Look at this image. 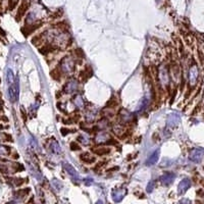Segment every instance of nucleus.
<instances>
[{
  "instance_id": "nucleus-1",
  "label": "nucleus",
  "mask_w": 204,
  "mask_h": 204,
  "mask_svg": "<svg viewBox=\"0 0 204 204\" xmlns=\"http://www.w3.org/2000/svg\"><path fill=\"white\" fill-rule=\"evenodd\" d=\"M75 69V61L71 57L67 56L60 63V71L65 73H69Z\"/></svg>"
},
{
  "instance_id": "nucleus-2",
  "label": "nucleus",
  "mask_w": 204,
  "mask_h": 204,
  "mask_svg": "<svg viewBox=\"0 0 204 204\" xmlns=\"http://www.w3.org/2000/svg\"><path fill=\"white\" fill-rule=\"evenodd\" d=\"M8 96L11 102H15L19 98V79H15V81L8 87Z\"/></svg>"
},
{
  "instance_id": "nucleus-3",
  "label": "nucleus",
  "mask_w": 204,
  "mask_h": 204,
  "mask_svg": "<svg viewBox=\"0 0 204 204\" xmlns=\"http://www.w3.org/2000/svg\"><path fill=\"white\" fill-rule=\"evenodd\" d=\"M158 79L160 84L162 86H168L170 83V76H168V71L164 65H161L158 69Z\"/></svg>"
},
{
  "instance_id": "nucleus-4",
  "label": "nucleus",
  "mask_w": 204,
  "mask_h": 204,
  "mask_svg": "<svg viewBox=\"0 0 204 204\" xmlns=\"http://www.w3.org/2000/svg\"><path fill=\"white\" fill-rule=\"evenodd\" d=\"M204 157L203 148H193L189 153V158L193 162H200Z\"/></svg>"
},
{
  "instance_id": "nucleus-5",
  "label": "nucleus",
  "mask_w": 204,
  "mask_h": 204,
  "mask_svg": "<svg viewBox=\"0 0 204 204\" xmlns=\"http://www.w3.org/2000/svg\"><path fill=\"white\" fill-rule=\"evenodd\" d=\"M181 122V116L177 112H172L170 114H168V120H166V125L168 128H176L180 125Z\"/></svg>"
},
{
  "instance_id": "nucleus-6",
  "label": "nucleus",
  "mask_w": 204,
  "mask_h": 204,
  "mask_svg": "<svg viewBox=\"0 0 204 204\" xmlns=\"http://www.w3.org/2000/svg\"><path fill=\"white\" fill-rule=\"evenodd\" d=\"M190 187H191V180L188 178L183 179L178 186V193L180 194V195H182V194L186 193Z\"/></svg>"
},
{
  "instance_id": "nucleus-7",
  "label": "nucleus",
  "mask_w": 204,
  "mask_h": 204,
  "mask_svg": "<svg viewBox=\"0 0 204 204\" xmlns=\"http://www.w3.org/2000/svg\"><path fill=\"white\" fill-rule=\"evenodd\" d=\"M63 168H65V172H67L73 179H75V180H79L80 179V174H79V172H78V170L71 166V163L63 162Z\"/></svg>"
},
{
  "instance_id": "nucleus-8",
  "label": "nucleus",
  "mask_w": 204,
  "mask_h": 204,
  "mask_svg": "<svg viewBox=\"0 0 204 204\" xmlns=\"http://www.w3.org/2000/svg\"><path fill=\"white\" fill-rule=\"evenodd\" d=\"M176 179V174L174 172H166L160 177V182L162 183L163 185L170 186V184H172V182Z\"/></svg>"
},
{
  "instance_id": "nucleus-9",
  "label": "nucleus",
  "mask_w": 204,
  "mask_h": 204,
  "mask_svg": "<svg viewBox=\"0 0 204 204\" xmlns=\"http://www.w3.org/2000/svg\"><path fill=\"white\" fill-rule=\"evenodd\" d=\"M198 75H199V71H198V67L196 65H192L191 69L189 71V82L192 86L196 84V82L198 80Z\"/></svg>"
},
{
  "instance_id": "nucleus-10",
  "label": "nucleus",
  "mask_w": 204,
  "mask_h": 204,
  "mask_svg": "<svg viewBox=\"0 0 204 204\" xmlns=\"http://www.w3.org/2000/svg\"><path fill=\"white\" fill-rule=\"evenodd\" d=\"M29 5H30V3H29V1H27V0H24L22 2V4L19 5V10H17V14H16L17 21H19V19L25 15V13L27 12V10H28V8H29Z\"/></svg>"
},
{
  "instance_id": "nucleus-11",
  "label": "nucleus",
  "mask_w": 204,
  "mask_h": 204,
  "mask_svg": "<svg viewBox=\"0 0 204 204\" xmlns=\"http://www.w3.org/2000/svg\"><path fill=\"white\" fill-rule=\"evenodd\" d=\"M78 90V82L76 80H71L67 83V85L65 86V93H75Z\"/></svg>"
},
{
  "instance_id": "nucleus-12",
  "label": "nucleus",
  "mask_w": 204,
  "mask_h": 204,
  "mask_svg": "<svg viewBox=\"0 0 204 204\" xmlns=\"http://www.w3.org/2000/svg\"><path fill=\"white\" fill-rule=\"evenodd\" d=\"M126 193V189H116L112 191V198L115 202H120L122 200V198L125 197Z\"/></svg>"
},
{
  "instance_id": "nucleus-13",
  "label": "nucleus",
  "mask_w": 204,
  "mask_h": 204,
  "mask_svg": "<svg viewBox=\"0 0 204 204\" xmlns=\"http://www.w3.org/2000/svg\"><path fill=\"white\" fill-rule=\"evenodd\" d=\"M158 159H159V150H156L148 157V159L146 160V166H153V164L157 163Z\"/></svg>"
},
{
  "instance_id": "nucleus-14",
  "label": "nucleus",
  "mask_w": 204,
  "mask_h": 204,
  "mask_svg": "<svg viewBox=\"0 0 204 204\" xmlns=\"http://www.w3.org/2000/svg\"><path fill=\"white\" fill-rule=\"evenodd\" d=\"M109 139V135L107 133H104V132H98L95 137V141L97 143H103V142H108Z\"/></svg>"
},
{
  "instance_id": "nucleus-15",
  "label": "nucleus",
  "mask_w": 204,
  "mask_h": 204,
  "mask_svg": "<svg viewBox=\"0 0 204 204\" xmlns=\"http://www.w3.org/2000/svg\"><path fill=\"white\" fill-rule=\"evenodd\" d=\"M120 116V118H122L124 122H130V120H133V116H132V114L130 113L129 111H127V110H122Z\"/></svg>"
},
{
  "instance_id": "nucleus-16",
  "label": "nucleus",
  "mask_w": 204,
  "mask_h": 204,
  "mask_svg": "<svg viewBox=\"0 0 204 204\" xmlns=\"http://www.w3.org/2000/svg\"><path fill=\"white\" fill-rule=\"evenodd\" d=\"M81 158L85 163H89V164H91V163H93L95 161V157H93L92 155H90L89 153H84V154H82Z\"/></svg>"
},
{
  "instance_id": "nucleus-17",
  "label": "nucleus",
  "mask_w": 204,
  "mask_h": 204,
  "mask_svg": "<svg viewBox=\"0 0 204 204\" xmlns=\"http://www.w3.org/2000/svg\"><path fill=\"white\" fill-rule=\"evenodd\" d=\"M73 103L77 107L79 108H83L84 107V99L81 95H77V96L73 98Z\"/></svg>"
},
{
  "instance_id": "nucleus-18",
  "label": "nucleus",
  "mask_w": 204,
  "mask_h": 204,
  "mask_svg": "<svg viewBox=\"0 0 204 204\" xmlns=\"http://www.w3.org/2000/svg\"><path fill=\"white\" fill-rule=\"evenodd\" d=\"M50 149L52 150V152L54 153H60L61 152V147H60V145L58 144L56 141H53L50 144Z\"/></svg>"
},
{
  "instance_id": "nucleus-19",
  "label": "nucleus",
  "mask_w": 204,
  "mask_h": 204,
  "mask_svg": "<svg viewBox=\"0 0 204 204\" xmlns=\"http://www.w3.org/2000/svg\"><path fill=\"white\" fill-rule=\"evenodd\" d=\"M147 106H148V100H147L146 98L142 99L139 106H138V112H142L143 110H145Z\"/></svg>"
},
{
  "instance_id": "nucleus-20",
  "label": "nucleus",
  "mask_w": 204,
  "mask_h": 204,
  "mask_svg": "<svg viewBox=\"0 0 204 204\" xmlns=\"http://www.w3.org/2000/svg\"><path fill=\"white\" fill-rule=\"evenodd\" d=\"M10 154V148L4 145H0V156H7Z\"/></svg>"
},
{
  "instance_id": "nucleus-21",
  "label": "nucleus",
  "mask_w": 204,
  "mask_h": 204,
  "mask_svg": "<svg viewBox=\"0 0 204 204\" xmlns=\"http://www.w3.org/2000/svg\"><path fill=\"white\" fill-rule=\"evenodd\" d=\"M94 152L96 153L97 155H106L110 152L109 149L107 148H103V147H101V148H96L94 150Z\"/></svg>"
},
{
  "instance_id": "nucleus-22",
  "label": "nucleus",
  "mask_w": 204,
  "mask_h": 204,
  "mask_svg": "<svg viewBox=\"0 0 204 204\" xmlns=\"http://www.w3.org/2000/svg\"><path fill=\"white\" fill-rule=\"evenodd\" d=\"M154 187H155V182L154 181H150L148 186H147V192H148V193H151V192L153 191V189H154Z\"/></svg>"
},
{
  "instance_id": "nucleus-23",
  "label": "nucleus",
  "mask_w": 204,
  "mask_h": 204,
  "mask_svg": "<svg viewBox=\"0 0 204 204\" xmlns=\"http://www.w3.org/2000/svg\"><path fill=\"white\" fill-rule=\"evenodd\" d=\"M71 150H80V146L76 142H71Z\"/></svg>"
},
{
  "instance_id": "nucleus-24",
  "label": "nucleus",
  "mask_w": 204,
  "mask_h": 204,
  "mask_svg": "<svg viewBox=\"0 0 204 204\" xmlns=\"http://www.w3.org/2000/svg\"><path fill=\"white\" fill-rule=\"evenodd\" d=\"M79 140H82V143L83 144H85V145H87L89 143V141H88V138H86V137H84V136H80L79 137Z\"/></svg>"
},
{
  "instance_id": "nucleus-25",
  "label": "nucleus",
  "mask_w": 204,
  "mask_h": 204,
  "mask_svg": "<svg viewBox=\"0 0 204 204\" xmlns=\"http://www.w3.org/2000/svg\"><path fill=\"white\" fill-rule=\"evenodd\" d=\"M180 204H191V202H190V200H188V199H183L180 201Z\"/></svg>"
},
{
  "instance_id": "nucleus-26",
  "label": "nucleus",
  "mask_w": 204,
  "mask_h": 204,
  "mask_svg": "<svg viewBox=\"0 0 204 204\" xmlns=\"http://www.w3.org/2000/svg\"><path fill=\"white\" fill-rule=\"evenodd\" d=\"M7 138H8V136L5 135V134H0V140L5 141V140H7Z\"/></svg>"
},
{
  "instance_id": "nucleus-27",
  "label": "nucleus",
  "mask_w": 204,
  "mask_h": 204,
  "mask_svg": "<svg viewBox=\"0 0 204 204\" xmlns=\"http://www.w3.org/2000/svg\"><path fill=\"white\" fill-rule=\"evenodd\" d=\"M60 131H61V133H63V136H65L67 135V134H69V130H67V129H65V128H63V129L60 130Z\"/></svg>"
},
{
  "instance_id": "nucleus-28",
  "label": "nucleus",
  "mask_w": 204,
  "mask_h": 204,
  "mask_svg": "<svg viewBox=\"0 0 204 204\" xmlns=\"http://www.w3.org/2000/svg\"><path fill=\"white\" fill-rule=\"evenodd\" d=\"M95 204H104V202L102 201V200H99V201H97Z\"/></svg>"
},
{
  "instance_id": "nucleus-29",
  "label": "nucleus",
  "mask_w": 204,
  "mask_h": 204,
  "mask_svg": "<svg viewBox=\"0 0 204 204\" xmlns=\"http://www.w3.org/2000/svg\"><path fill=\"white\" fill-rule=\"evenodd\" d=\"M0 108H1V103H0Z\"/></svg>"
}]
</instances>
